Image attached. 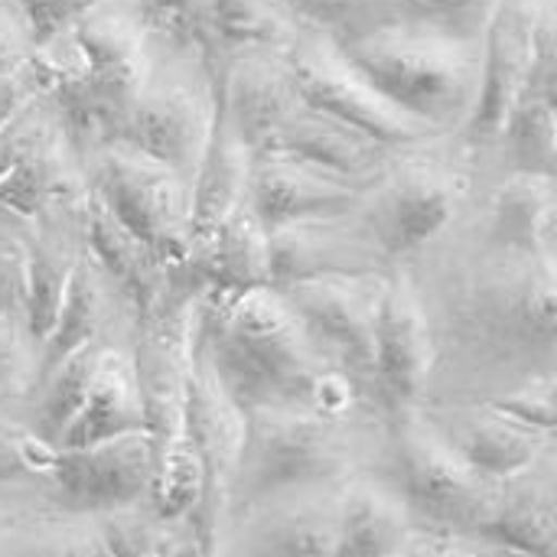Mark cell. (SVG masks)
Instances as JSON below:
<instances>
[{
    "mask_svg": "<svg viewBox=\"0 0 557 557\" xmlns=\"http://www.w3.org/2000/svg\"><path fill=\"white\" fill-rule=\"evenodd\" d=\"M49 98L82 153L124 140L147 85L153 46L134 0H108L39 46Z\"/></svg>",
    "mask_w": 557,
    "mask_h": 557,
    "instance_id": "obj_5",
    "label": "cell"
},
{
    "mask_svg": "<svg viewBox=\"0 0 557 557\" xmlns=\"http://www.w3.org/2000/svg\"><path fill=\"white\" fill-rule=\"evenodd\" d=\"M388 431L392 450L385 473L405 496L414 519L424 525L483 535L499 480L483 476L470 460H463L424 418L421 405L392 414Z\"/></svg>",
    "mask_w": 557,
    "mask_h": 557,
    "instance_id": "obj_8",
    "label": "cell"
},
{
    "mask_svg": "<svg viewBox=\"0 0 557 557\" xmlns=\"http://www.w3.org/2000/svg\"><path fill=\"white\" fill-rule=\"evenodd\" d=\"M202 336L222 382L242 408L304 405L333 414L359 408L382 411L274 284L206 297Z\"/></svg>",
    "mask_w": 557,
    "mask_h": 557,
    "instance_id": "obj_2",
    "label": "cell"
},
{
    "mask_svg": "<svg viewBox=\"0 0 557 557\" xmlns=\"http://www.w3.org/2000/svg\"><path fill=\"white\" fill-rule=\"evenodd\" d=\"M555 395L557 372H539V375H529V379H522V382H516V385H509L503 392L483 395V401L493 405L496 411L529 424V428L557 434Z\"/></svg>",
    "mask_w": 557,
    "mask_h": 557,
    "instance_id": "obj_41",
    "label": "cell"
},
{
    "mask_svg": "<svg viewBox=\"0 0 557 557\" xmlns=\"http://www.w3.org/2000/svg\"><path fill=\"white\" fill-rule=\"evenodd\" d=\"M255 166V147L232 127V121L215 114L212 137L202 150L199 170L193 176V228L202 235L235 206L248 199V180ZM196 242V238H193Z\"/></svg>",
    "mask_w": 557,
    "mask_h": 557,
    "instance_id": "obj_33",
    "label": "cell"
},
{
    "mask_svg": "<svg viewBox=\"0 0 557 557\" xmlns=\"http://www.w3.org/2000/svg\"><path fill=\"white\" fill-rule=\"evenodd\" d=\"M294 13L333 36L336 42H352L398 16H405V0H287Z\"/></svg>",
    "mask_w": 557,
    "mask_h": 557,
    "instance_id": "obj_38",
    "label": "cell"
},
{
    "mask_svg": "<svg viewBox=\"0 0 557 557\" xmlns=\"http://www.w3.org/2000/svg\"><path fill=\"white\" fill-rule=\"evenodd\" d=\"M209 287L189 258L170 264L163 297L134 323L131 352L144 401V431L153 444L150 503L170 519H193L202 476L189 444V372Z\"/></svg>",
    "mask_w": 557,
    "mask_h": 557,
    "instance_id": "obj_3",
    "label": "cell"
},
{
    "mask_svg": "<svg viewBox=\"0 0 557 557\" xmlns=\"http://www.w3.org/2000/svg\"><path fill=\"white\" fill-rule=\"evenodd\" d=\"M0 313L26 317V222L0 212Z\"/></svg>",
    "mask_w": 557,
    "mask_h": 557,
    "instance_id": "obj_42",
    "label": "cell"
},
{
    "mask_svg": "<svg viewBox=\"0 0 557 557\" xmlns=\"http://www.w3.org/2000/svg\"><path fill=\"white\" fill-rule=\"evenodd\" d=\"M13 3L26 16L29 29L36 36V46H42L52 36H59L69 23H75L82 13H88L91 7L108 3V0H13Z\"/></svg>",
    "mask_w": 557,
    "mask_h": 557,
    "instance_id": "obj_45",
    "label": "cell"
},
{
    "mask_svg": "<svg viewBox=\"0 0 557 557\" xmlns=\"http://www.w3.org/2000/svg\"><path fill=\"white\" fill-rule=\"evenodd\" d=\"M134 323H137V317H134L131 300L85 248V255L78 258V264L62 290L59 310L39 343L36 379L85 343L131 339Z\"/></svg>",
    "mask_w": 557,
    "mask_h": 557,
    "instance_id": "obj_20",
    "label": "cell"
},
{
    "mask_svg": "<svg viewBox=\"0 0 557 557\" xmlns=\"http://www.w3.org/2000/svg\"><path fill=\"white\" fill-rule=\"evenodd\" d=\"M557 29L555 0H496L483 29V78L476 108L460 131L463 140L490 163L506 117L522 95L542 39Z\"/></svg>",
    "mask_w": 557,
    "mask_h": 557,
    "instance_id": "obj_13",
    "label": "cell"
},
{
    "mask_svg": "<svg viewBox=\"0 0 557 557\" xmlns=\"http://www.w3.org/2000/svg\"><path fill=\"white\" fill-rule=\"evenodd\" d=\"M150 46L199 55L219 75L209 0H134Z\"/></svg>",
    "mask_w": 557,
    "mask_h": 557,
    "instance_id": "obj_37",
    "label": "cell"
},
{
    "mask_svg": "<svg viewBox=\"0 0 557 557\" xmlns=\"http://www.w3.org/2000/svg\"><path fill=\"white\" fill-rule=\"evenodd\" d=\"M395 150L398 147H388L372 134L304 101L255 153L290 157L349 180H375Z\"/></svg>",
    "mask_w": 557,
    "mask_h": 557,
    "instance_id": "obj_26",
    "label": "cell"
},
{
    "mask_svg": "<svg viewBox=\"0 0 557 557\" xmlns=\"http://www.w3.org/2000/svg\"><path fill=\"white\" fill-rule=\"evenodd\" d=\"M186 428H189V444L196 450L199 476H202L193 525H196L202 555H219V545L228 525L232 480H235L242 441H245V408L222 382L212 362V352L206 346L202 323H199V336L193 349Z\"/></svg>",
    "mask_w": 557,
    "mask_h": 557,
    "instance_id": "obj_11",
    "label": "cell"
},
{
    "mask_svg": "<svg viewBox=\"0 0 557 557\" xmlns=\"http://www.w3.org/2000/svg\"><path fill=\"white\" fill-rule=\"evenodd\" d=\"M343 483L294 486L248 503L232 512L219 555L339 557Z\"/></svg>",
    "mask_w": 557,
    "mask_h": 557,
    "instance_id": "obj_15",
    "label": "cell"
},
{
    "mask_svg": "<svg viewBox=\"0 0 557 557\" xmlns=\"http://www.w3.org/2000/svg\"><path fill=\"white\" fill-rule=\"evenodd\" d=\"M372 180H349L290 157L255 153L248 202L268 228H281L300 219L349 212L359 206Z\"/></svg>",
    "mask_w": 557,
    "mask_h": 557,
    "instance_id": "obj_23",
    "label": "cell"
},
{
    "mask_svg": "<svg viewBox=\"0 0 557 557\" xmlns=\"http://www.w3.org/2000/svg\"><path fill=\"white\" fill-rule=\"evenodd\" d=\"M392 268L395 261L382 251V245L356 215V209L271 228L274 284L330 274H385Z\"/></svg>",
    "mask_w": 557,
    "mask_h": 557,
    "instance_id": "obj_18",
    "label": "cell"
},
{
    "mask_svg": "<svg viewBox=\"0 0 557 557\" xmlns=\"http://www.w3.org/2000/svg\"><path fill=\"white\" fill-rule=\"evenodd\" d=\"M290 62L310 108H320L388 147H408L441 134L375 88V82L343 52V46L313 26H307L290 46Z\"/></svg>",
    "mask_w": 557,
    "mask_h": 557,
    "instance_id": "obj_12",
    "label": "cell"
},
{
    "mask_svg": "<svg viewBox=\"0 0 557 557\" xmlns=\"http://www.w3.org/2000/svg\"><path fill=\"white\" fill-rule=\"evenodd\" d=\"M131 431H144V401H140L131 339H127V343H108L98 372L91 379V388L78 414L59 437V447H85Z\"/></svg>",
    "mask_w": 557,
    "mask_h": 557,
    "instance_id": "obj_32",
    "label": "cell"
},
{
    "mask_svg": "<svg viewBox=\"0 0 557 557\" xmlns=\"http://www.w3.org/2000/svg\"><path fill=\"white\" fill-rule=\"evenodd\" d=\"M88 196V170L85 153L65 131V121L52 101L46 121L13 163V170L0 180V212L29 222L36 212L75 202Z\"/></svg>",
    "mask_w": 557,
    "mask_h": 557,
    "instance_id": "obj_22",
    "label": "cell"
},
{
    "mask_svg": "<svg viewBox=\"0 0 557 557\" xmlns=\"http://www.w3.org/2000/svg\"><path fill=\"white\" fill-rule=\"evenodd\" d=\"M55 460V444L39 437L26 418H0V486L42 483Z\"/></svg>",
    "mask_w": 557,
    "mask_h": 557,
    "instance_id": "obj_39",
    "label": "cell"
},
{
    "mask_svg": "<svg viewBox=\"0 0 557 557\" xmlns=\"http://www.w3.org/2000/svg\"><path fill=\"white\" fill-rule=\"evenodd\" d=\"M496 0H405V16L431 20L460 33L483 36Z\"/></svg>",
    "mask_w": 557,
    "mask_h": 557,
    "instance_id": "obj_44",
    "label": "cell"
},
{
    "mask_svg": "<svg viewBox=\"0 0 557 557\" xmlns=\"http://www.w3.org/2000/svg\"><path fill=\"white\" fill-rule=\"evenodd\" d=\"M483 539L499 555H557V444L499 483Z\"/></svg>",
    "mask_w": 557,
    "mask_h": 557,
    "instance_id": "obj_27",
    "label": "cell"
},
{
    "mask_svg": "<svg viewBox=\"0 0 557 557\" xmlns=\"http://www.w3.org/2000/svg\"><path fill=\"white\" fill-rule=\"evenodd\" d=\"M153 444L147 431L117 434L85 447H55L42 480L46 499L62 512H111L150 499Z\"/></svg>",
    "mask_w": 557,
    "mask_h": 557,
    "instance_id": "obj_16",
    "label": "cell"
},
{
    "mask_svg": "<svg viewBox=\"0 0 557 557\" xmlns=\"http://www.w3.org/2000/svg\"><path fill=\"white\" fill-rule=\"evenodd\" d=\"M202 274L209 297H228L271 281V228L245 199L212 228L196 235L186 255Z\"/></svg>",
    "mask_w": 557,
    "mask_h": 557,
    "instance_id": "obj_29",
    "label": "cell"
},
{
    "mask_svg": "<svg viewBox=\"0 0 557 557\" xmlns=\"http://www.w3.org/2000/svg\"><path fill=\"white\" fill-rule=\"evenodd\" d=\"M85 248V196L49 206L26 222V326L36 346L42 343Z\"/></svg>",
    "mask_w": 557,
    "mask_h": 557,
    "instance_id": "obj_25",
    "label": "cell"
},
{
    "mask_svg": "<svg viewBox=\"0 0 557 557\" xmlns=\"http://www.w3.org/2000/svg\"><path fill=\"white\" fill-rule=\"evenodd\" d=\"M219 114V75L186 52L153 46L147 85L137 98L124 140L180 170L189 183Z\"/></svg>",
    "mask_w": 557,
    "mask_h": 557,
    "instance_id": "obj_10",
    "label": "cell"
},
{
    "mask_svg": "<svg viewBox=\"0 0 557 557\" xmlns=\"http://www.w3.org/2000/svg\"><path fill=\"white\" fill-rule=\"evenodd\" d=\"M437 369V343L421 287L401 261L385 274L375 320V395L385 414L418 408L431 395Z\"/></svg>",
    "mask_w": 557,
    "mask_h": 557,
    "instance_id": "obj_14",
    "label": "cell"
},
{
    "mask_svg": "<svg viewBox=\"0 0 557 557\" xmlns=\"http://www.w3.org/2000/svg\"><path fill=\"white\" fill-rule=\"evenodd\" d=\"M490 166L557 176V29L539 46L532 75L506 117Z\"/></svg>",
    "mask_w": 557,
    "mask_h": 557,
    "instance_id": "obj_28",
    "label": "cell"
},
{
    "mask_svg": "<svg viewBox=\"0 0 557 557\" xmlns=\"http://www.w3.org/2000/svg\"><path fill=\"white\" fill-rule=\"evenodd\" d=\"M437 369L434 398H483L557 372V255L493 245L467 212L418 258ZM428 395V398H431Z\"/></svg>",
    "mask_w": 557,
    "mask_h": 557,
    "instance_id": "obj_1",
    "label": "cell"
},
{
    "mask_svg": "<svg viewBox=\"0 0 557 557\" xmlns=\"http://www.w3.org/2000/svg\"><path fill=\"white\" fill-rule=\"evenodd\" d=\"M95 522H98L104 555H202L193 519H170L157 512L150 499H140L111 512H98Z\"/></svg>",
    "mask_w": 557,
    "mask_h": 557,
    "instance_id": "obj_36",
    "label": "cell"
},
{
    "mask_svg": "<svg viewBox=\"0 0 557 557\" xmlns=\"http://www.w3.org/2000/svg\"><path fill=\"white\" fill-rule=\"evenodd\" d=\"M85 170L88 189L170 264L193 251V183L180 170L131 140L88 150Z\"/></svg>",
    "mask_w": 557,
    "mask_h": 557,
    "instance_id": "obj_9",
    "label": "cell"
},
{
    "mask_svg": "<svg viewBox=\"0 0 557 557\" xmlns=\"http://www.w3.org/2000/svg\"><path fill=\"white\" fill-rule=\"evenodd\" d=\"M385 274H330L274 284L287 294V300L297 307L317 339L362 382V388L375 401V320L385 290Z\"/></svg>",
    "mask_w": 557,
    "mask_h": 557,
    "instance_id": "obj_17",
    "label": "cell"
},
{
    "mask_svg": "<svg viewBox=\"0 0 557 557\" xmlns=\"http://www.w3.org/2000/svg\"><path fill=\"white\" fill-rule=\"evenodd\" d=\"M490 163L463 134H437L398 147L385 170L369 183L356 215L375 235L382 251L401 264L437 242L476 199Z\"/></svg>",
    "mask_w": 557,
    "mask_h": 557,
    "instance_id": "obj_7",
    "label": "cell"
},
{
    "mask_svg": "<svg viewBox=\"0 0 557 557\" xmlns=\"http://www.w3.org/2000/svg\"><path fill=\"white\" fill-rule=\"evenodd\" d=\"M421 411L463 460L499 483L557 444V434L529 428L483 398H428Z\"/></svg>",
    "mask_w": 557,
    "mask_h": 557,
    "instance_id": "obj_19",
    "label": "cell"
},
{
    "mask_svg": "<svg viewBox=\"0 0 557 557\" xmlns=\"http://www.w3.org/2000/svg\"><path fill=\"white\" fill-rule=\"evenodd\" d=\"M39 346L26 326V317L0 313V408L26 401L36 385Z\"/></svg>",
    "mask_w": 557,
    "mask_h": 557,
    "instance_id": "obj_40",
    "label": "cell"
},
{
    "mask_svg": "<svg viewBox=\"0 0 557 557\" xmlns=\"http://www.w3.org/2000/svg\"><path fill=\"white\" fill-rule=\"evenodd\" d=\"M219 72L222 62L248 49H290L307 23L287 0H209Z\"/></svg>",
    "mask_w": 557,
    "mask_h": 557,
    "instance_id": "obj_35",
    "label": "cell"
},
{
    "mask_svg": "<svg viewBox=\"0 0 557 557\" xmlns=\"http://www.w3.org/2000/svg\"><path fill=\"white\" fill-rule=\"evenodd\" d=\"M304 104L290 49H248L222 62L219 108L258 150Z\"/></svg>",
    "mask_w": 557,
    "mask_h": 557,
    "instance_id": "obj_21",
    "label": "cell"
},
{
    "mask_svg": "<svg viewBox=\"0 0 557 557\" xmlns=\"http://www.w3.org/2000/svg\"><path fill=\"white\" fill-rule=\"evenodd\" d=\"M108 343H127V339H98V343L78 346L65 359H59L49 372H42L36 379L33 392L26 395V401H29L26 405V424L39 437H46L49 444L59 447V437L65 434L72 418L78 414Z\"/></svg>",
    "mask_w": 557,
    "mask_h": 557,
    "instance_id": "obj_34",
    "label": "cell"
},
{
    "mask_svg": "<svg viewBox=\"0 0 557 557\" xmlns=\"http://www.w3.org/2000/svg\"><path fill=\"white\" fill-rule=\"evenodd\" d=\"M473 219L493 245L557 255V176L529 170L486 176L473 199Z\"/></svg>",
    "mask_w": 557,
    "mask_h": 557,
    "instance_id": "obj_24",
    "label": "cell"
},
{
    "mask_svg": "<svg viewBox=\"0 0 557 557\" xmlns=\"http://www.w3.org/2000/svg\"><path fill=\"white\" fill-rule=\"evenodd\" d=\"M392 431L379 408L320 411L304 405L245 408V441L228 496L232 512L248 503L313 483H343L362 470H388Z\"/></svg>",
    "mask_w": 557,
    "mask_h": 557,
    "instance_id": "obj_4",
    "label": "cell"
},
{
    "mask_svg": "<svg viewBox=\"0 0 557 557\" xmlns=\"http://www.w3.org/2000/svg\"><path fill=\"white\" fill-rule=\"evenodd\" d=\"M418 519L385 470H362L343 483L339 557L405 555Z\"/></svg>",
    "mask_w": 557,
    "mask_h": 557,
    "instance_id": "obj_30",
    "label": "cell"
},
{
    "mask_svg": "<svg viewBox=\"0 0 557 557\" xmlns=\"http://www.w3.org/2000/svg\"><path fill=\"white\" fill-rule=\"evenodd\" d=\"M339 46L408 114L441 134H460L467 127L480 98L483 36L398 16Z\"/></svg>",
    "mask_w": 557,
    "mask_h": 557,
    "instance_id": "obj_6",
    "label": "cell"
},
{
    "mask_svg": "<svg viewBox=\"0 0 557 557\" xmlns=\"http://www.w3.org/2000/svg\"><path fill=\"white\" fill-rule=\"evenodd\" d=\"M85 245L91 258L124 290L134 307V317H144L163 297L170 281V261L131 225H124L91 189L85 196Z\"/></svg>",
    "mask_w": 557,
    "mask_h": 557,
    "instance_id": "obj_31",
    "label": "cell"
},
{
    "mask_svg": "<svg viewBox=\"0 0 557 557\" xmlns=\"http://www.w3.org/2000/svg\"><path fill=\"white\" fill-rule=\"evenodd\" d=\"M42 95H49V72L36 46V52L26 62H20L10 72H0V127Z\"/></svg>",
    "mask_w": 557,
    "mask_h": 557,
    "instance_id": "obj_43",
    "label": "cell"
}]
</instances>
